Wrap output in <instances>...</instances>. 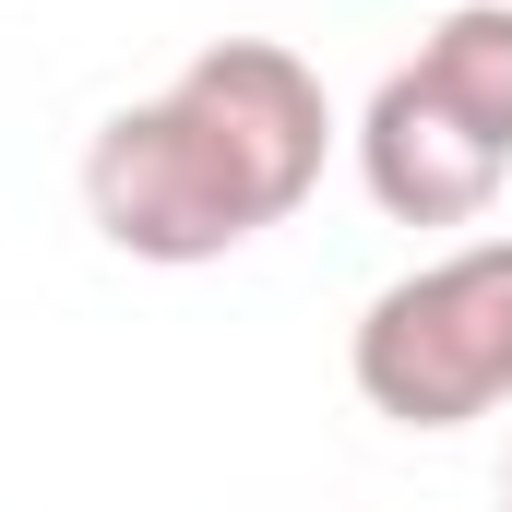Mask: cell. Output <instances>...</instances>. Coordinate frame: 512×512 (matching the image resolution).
<instances>
[{
    "mask_svg": "<svg viewBox=\"0 0 512 512\" xmlns=\"http://www.w3.org/2000/svg\"><path fill=\"white\" fill-rule=\"evenodd\" d=\"M346 370L393 429H465L512 405V239H465V251L393 274L358 310Z\"/></svg>",
    "mask_w": 512,
    "mask_h": 512,
    "instance_id": "6da1fadb",
    "label": "cell"
},
{
    "mask_svg": "<svg viewBox=\"0 0 512 512\" xmlns=\"http://www.w3.org/2000/svg\"><path fill=\"white\" fill-rule=\"evenodd\" d=\"M167 120L203 143V167L227 179L239 227H286L334 155V108H322V72L274 36H215L179 84H167Z\"/></svg>",
    "mask_w": 512,
    "mask_h": 512,
    "instance_id": "7a4b0ae2",
    "label": "cell"
},
{
    "mask_svg": "<svg viewBox=\"0 0 512 512\" xmlns=\"http://www.w3.org/2000/svg\"><path fill=\"white\" fill-rule=\"evenodd\" d=\"M84 215H96V239L131 262H227L251 227H239V203H227V179L203 167V143L167 120V96H143V108H108L96 143H84Z\"/></svg>",
    "mask_w": 512,
    "mask_h": 512,
    "instance_id": "3957f363",
    "label": "cell"
},
{
    "mask_svg": "<svg viewBox=\"0 0 512 512\" xmlns=\"http://www.w3.org/2000/svg\"><path fill=\"white\" fill-rule=\"evenodd\" d=\"M358 167H370V203H382L393 227H477L489 191L512 179V143H489V131L405 60V72H382V96L358 120Z\"/></svg>",
    "mask_w": 512,
    "mask_h": 512,
    "instance_id": "277c9868",
    "label": "cell"
},
{
    "mask_svg": "<svg viewBox=\"0 0 512 512\" xmlns=\"http://www.w3.org/2000/svg\"><path fill=\"white\" fill-rule=\"evenodd\" d=\"M417 72L489 131V143H512V0H453L417 36Z\"/></svg>",
    "mask_w": 512,
    "mask_h": 512,
    "instance_id": "5b68a950",
    "label": "cell"
}]
</instances>
